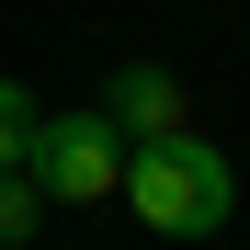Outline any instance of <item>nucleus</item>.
Returning <instances> with one entry per match:
<instances>
[{
    "label": "nucleus",
    "instance_id": "obj_4",
    "mask_svg": "<svg viewBox=\"0 0 250 250\" xmlns=\"http://www.w3.org/2000/svg\"><path fill=\"white\" fill-rule=\"evenodd\" d=\"M34 216H46V182H34V171H0V250H23Z\"/></svg>",
    "mask_w": 250,
    "mask_h": 250
},
{
    "label": "nucleus",
    "instance_id": "obj_5",
    "mask_svg": "<svg viewBox=\"0 0 250 250\" xmlns=\"http://www.w3.org/2000/svg\"><path fill=\"white\" fill-rule=\"evenodd\" d=\"M23 148H34V91L0 80V171H23Z\"/></svg>",
    "mask_w": 250,
    "mask_h": 250
},
{
    "label": "nucleus",
    "instance_id": "obj_3",
    "mask_svg": "<svg viewBox=\"0 0 250 250\" xmlns=\"http://www.w3.org/2000/svg\"><path fill=\"white\" fill-rule=\"evenodd\" d=\"M103 114H114V137H125V148H148V137H182V114H193V103H182V80L159 68V57H125V68L103 80Z\"/></svg>",
    "mask_w": 250,
    "mask_h": 250
},
{
    "label": "nucleus",
    "instance_id": "obj_2",
    "mask_svg": "<svg viewBox=\"0 0 250 250\" xmlns=\"http://www.w3.org/2000/svg\"><path fill=\"white\" fill-rule=\"evenodd\" d=\"M23 171L46 182V205H114L125 193V137H114V114H34V148H23Z\"/></svg>",
    "mask_w": 250,
    "mask_h": 250
},
{
    "label": "nucleus",
    "instance_id": "obj_1",
    "mask_svg": "<svg viewBox=\"0 0 250 250\" xmlns=\"http://www.w3.org/2000/svg\"><path fill=\"white\" fill-rule=\"evenodd\" d=\"M125 205H137V228H159V239H216L228 205H239V171H228L216 137L182 125V137L125 148Z\"/></svg>",
    "mask_w": 250,
    "mask_h": 250
}]
</instances>
